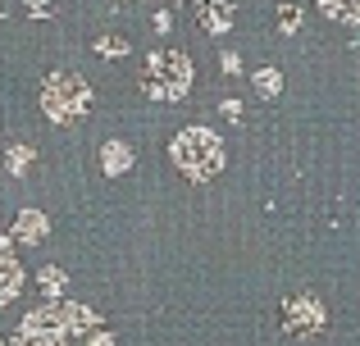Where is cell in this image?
I'll use <instances>...</instances> for the list:
<instances>
[{"label": "cell", "instance_id": "11", "mask_svg": "<svg viewBox=\"0 0 360 346\" xmlns=\"http://www.w3.org/2000/svg\"><path fill=\"white\" fill-rule=\"evenodd\" d=\"M37 283H41V292L51 296V301H60V296H64V283H69V278H64V269H60V265H46L41 274H37Z\"/></svg>", "mask_w": 360, "mask_h": 346}, {"label": "cell", "instance_id": "6", "mask_svg": "<svg viewBox=\"0 0 360 346\" xmlns=\"http://www.w3.org/2000/svg\"><path fill=\"white\" fill-rule=\"evenodd\" d=\"M196 18H201V27L210 36H224L233 27V18H238V5L233 0H196Z\"/></svg>", "mask_w": 360, "mask_h": 346}, {"label": "cell", "instance_id": "5", "mask_svg": "<svg viewBox=\"0 0 360 346\" xmlns=\"http://www.w3.org/2000/svg\"><path fill=\"white\" fill-rule=\"evenodd\" d=\"M283 333H297V338H310V333H319L324 328V305H319V296H310V292H292L288 301H283Z\"/></svg>", "mask_w": 360, "mask_h": 346}, {"label": "cell", "instance_id": "16", "mask_svg": "<svg viewBox=\"0 0 360 346\" xmlns=\"http://www.w3.org/2000/svg\"><path fill=\"white\" fill-rule=\"evenodd\" d=\"M27 14H32V18H46V14H51V0H27Z\"/></svg>", "mask_w": 360, "mask_h": 346}, {"label": "cell", "instance_id": "10", "mask_svg": "<svg viewBox=\"0 0 360 346\" xmlns=\"http://www.w3.org/2000/svg\"><path fill=\"white\" fill-rule=\"evenodd\" d=\"M32 160H37V151H32V146H23V142H14L5 151V169L14 173V178H23L27 169H32Z\"/></svg>", "mask_w": 360, "mask_h": 346}, {"label": "cell", "instance_id": "3", "mask_svg": "<svg viewBox=\"0 0 360 346\" xmlns=\"http://www.w3.org/2000/svg\"><path fill=\"white\" fill-rule=\"evenodd\" d=\"M141 91L150 100L178 105L192 91V60L183 51H150L146 64H141Z\"/></svg>", "mask_w": 360, "mask_h": 346}, {"label": "cell", "instance_id": "8", "mask_svg": "<svg viewBox=\"0 0 360 346\" xmlns=\"http://www.w3.org/2000/svg\"><path fill=\"white\" fill-rule=\"evenodd\" d=\"M128 169H132V151H128V142H105V146H101V173L119 178V173H128Z\"/></svg>", "mask_w": 360, "mask_h": 346}, {"label": "cell", "instance_id": "2", "mask_svg": "<svg viewBox=\"0 0 360 346\" xmlns=\"http://www.w3.org/2000/svg\"><path fill=\"white\" fill-rule=\"evenodd\" d=\"M169 160H174L178 169L192 178V182H205V178L224 173V164H229V151H224V142L210 133V128L192 124V128H183V133L169 142Z\"/></svg>", "mask_w": 360, "mask_h": 346}, {"label": "cell", "instance_id": "1", "mask_svg": "<svg viewBox=\"0 0 360 346\" xmlns=\"http://www.w3.org/2000/svg\"><path fill=\"white\" fill-rule=\"evenodd\" d=\"M14 346H115L101 314L91 305H73V301H51L37 305L14 333Z\"/></svg>", "mask_w": 360, "mask_h": 346}, {"label": "cell", "instance_id": "13", "mask_svg": "<svg viewBox=\"0 0 360 346\" xmlns=\"http://www.w3.org/2000/svg\"><path fill=\"white\" fill-rule=\"evenodd\" d=\"M132 46H128V36H96V55H110V60H119V55H128Z\"/></svg>", "mask_w": 360, "mask_h": 346}, {"label": "cell", "instance_id": "14", "mask_svg": "<svg viewBox=\"0 0 360 346\" xmlns=\"http://www.w3.org/2000/svg\"><path fill=\"white\" fill-rule=\"evenodd\" d=\"M278 27L283 32H297L301 27V5H278Z\"/></svg>", "mask_w": 360, "mask_h": 346}, {"label": "cell", "instance_id": "18", "mask_svg": "<svg viewBox=\"0 0 360 346\" xmlns=\"http://www.w3.org/2000/svg\"><path fill=\"white\" fill-rule=\"evenodd\" d=\"M224 119H233V124L242 119V105H238V100H224Z\"/></svg>", "mask_w": 360, "mask_h": 346}, {"label": "cell", "instance_id": "4", "mask_svg": "<svg viewBox=\"0 0 360 346\" xmlns=\"http://www.w3.org/2000/svg\"><path fill=\"white\" fill-rule=\"evenodd\" d=\"M87 105H91V87L73 69H60V73H51V78H46L41 109H46V119H51V124H78V119L87 114Z\"/></svg>", "mask_w": 360, "mask_h": 346}, {"label": "cell", "instance_id": "15", "mask_svg": "<svg viewBox=\"0 0 360 346\" xmlns=\"http://www.w3.org/2000/svg\"><path fill=\"white\" fill-rule=\"evenodd\" d=\"M219 64H224V73H229V78H238V73H242V60H238V55H233V51H229V55H224V60H219Z\"/></svg>", "mask_w": 360, "mask_h": 346}, {"label": "cell", "instance_id": "19", "mask_svg": "<svg viewBox=\"0 0 360 346\" xmlns=\"http://www.w3.org/2000/svg\"><path fill=\"white\" fill-rule=\"evenodd\" d=\"M5 255H14V251H9V237H0V260Z\"/></svg>", "mask_w": 360, "mask_h": 346}, {"label": "cell", "instance_id": "17", "mask_svg": "<svg viewBox=\"0 0 360 346\" xmlns=\"http://www.w3.org/2000/svg\"><path fill=\"white\" fill-rule=\"evenodd\" d=\"M169 27H174V14H169V9H160V14H155V32H169Z\"/></svg>", "mask_w": 360, "mask_h": 346}, {"label": "cell", "instance_id": "12", "mask_svg": "<svg viewBox=\"0 0 360 346\" xmlns=\"http://www.w3.org/2000/svg\"><path fill=\"white\" fill-rule=\"evenodd\" d=\"M251 82H255V91H260L264 100H274V96L283 91V73H278V69H255Z\"/></svg>", "mask_w": 360, "mask_h": 346}, {"label": "cell", "instance_id": "7", "mask_svg": "<svg viewBox=\"0 0 360 346\" xmlns=\"http://www.w3.org/2000/svg\"><path fill=\"white\" fill-rule=\"evenodd\" d=\"M46 232H51V219H46L41 210H23L14 223V241H27V246H37V241H46Z\"/></svg>", "mask_w": 360, "mask_h": 346}, {"label": "cell", "instance_id": "9", "mask_svg": "<svg viewBox=\"0 0 360 346\" xmlns=\"http://www.w3.org/2000/svg\"><path fill=\"white\" fill-rule=\"evenodd\" d=\"M319 9H324L333 23H342V27H360V0H315Z\"/></svg>", "mask_w": 360, "mask_h": 346}]
</instances>
